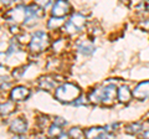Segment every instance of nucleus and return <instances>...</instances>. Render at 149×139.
<instances>
[{"label":"nucleus","mask_w":149,"mask_h":139,"mask_svg":"<svg viewBox=\"0 0 149 139\" xmlns=\"http://www.w3.org/2000/svg\"><path fill=\"white\" fill-rule=\"evenodd\" d=\"M58 139H71V137H70L68 134H66V133H62L61 136L58 137Z\"/></svg>","instance_id":"c85d7f7f"},{"label":"nucleus","mask_w":149,"mask_h":139,"mask_svg":"<svg viewBox=\"0 0 149 139\" xmlns=\"http://www.w3.org/2000/svg\"><path fill=\"white\" fill-rule=\"evenodd\" d=\"M142 139H149V131H144V132H143Z\"/></svg>","instance_id":"cd10ccee"},{"label":"nucleus","mask_w":149,"mask_h":139,"mask_svg":"<svg viewBox=\"0 0 149 139\" xmlns=\"http://www.w3.org/2000/svg\"><path fill=\"white\" fill-rule=\"evenodd\" d=\"M97 139H114V137L113 136H112V134L111 133H103V134H102V136H100L98 138H97Z\"/></svg>","instance_id":"a878e982"},{"label":"nucleus","mask_w":149,"mask_h":139,"mask_svg":"<svg viewBox=\"0 0 149 139\" xmlns=\"http://www.w3.org/2000/svg\"><path fill=\"white\" fill-rule=\"evenodd\" d=\"M16 111V104L15 102L13 101H8L5 103H1V115H9L11 114L13 112H15Z\"/></svg>","instance_id":"4468645a"},{"label":"nucleus","mask_w":149,"mask_h":139,"mask_svg":"<svg viewBox=\"0 0 149 139\" xmlns=\"http://www.w3.org/2000/svg\"><path fill=\"white\" fill-rule=\"evenodd\" d=\"M133 97L138 101H144L149 97V81L141 82L132 92Z\"/></svg>","instance_id":"0eeeda50"},{"label":"nucleus","mask_w":149,"mask_h":139,"mask_svg":"<svg viewBox=\"0 0 149 139\" xmlns=\"http://www.w3.org/2000/svg\"><path fill=\"white\" fill-rule=\"evenodd\" d=\"M68 21L71 22L73 26H76L78 30H82L83 27L86 26V24H87L85 15H83V14H81V13H74V14H72Z\"/></svg>","instance_id":"9b49d317"},{"label":"nucleus","mask_w":149,"mask_h":139,"mask_svg":"<svg viewBox=\"0 0 149 139\" xmlns=\"http://www.w3.org/2000/svg\"><path fill=\"white\" fill-rule=\"evenodd\" d=\"M65 24H66V22H65L63 17H55V16H52L47 22V27L49 29H58V27H61L62 25L65 26Z\"/></svg>","instance_id":"2eb2a0df"},{"label":"nucleus","mask_w":149,"mask_h":139,"mask_svg":"<svg viewBox=\"0 0 149 139\" xmlns=\"http://www.w3.org/2000/svg\"><path fill=\"white\" fill-rule=\"evenodd\" d=\"M10 30H11V32H13V34H15V35H17V34H20V27H19L17 25H15V26H10Z\"/></svg>","instance_id":"bb28decb"},{"label":"nucleus","mask_w":149,"mask_h":139,"mask_svg":"<svg viewBox=\"0 0 149 139\" xmlns=\"http://www.w3.org/2000/svg\"><path fill=\"white\" fill-rule=\"evenodd\" d=\"M49 139H55V138H49Z\"/></svg>","instance_id":"7c9ffc66"},{"label":"nucleus","mask_w":149,"mask_h":139,"mask_svg":"<svg viewBox=\"0 0 149 139\" xmlns=\"http://www.w3.org/2000/svg\"><path fill=\"white\" fill-rule=\"evenodd\" d=\"M134 9H136V11L146 13L147 10H149V3H138L134 5Z\"/></svg>","instance_id":"412c9836"},{"label":"nucleus","mask_w":149,"mask_h":139,"mask_svg":"<svg viewBox=\"0 0 149 139\" xmlns=\"http://www.w3.org/2000/svg\"><path fill=\"white\" fill-rule=\"evenodd\" d=\"M62 134V131H61V127L56 126V124H52L50 128H49V136L51 138L54 137H60Z\"/></svg>","instance_id":"6ab92c4d"},{"label":"nucleus","mask_w":149,"mask_h":139,"mask_svg":"<svg viewBox=\"0 0 149 139\" xmlns=\"http://www.w3.org/2000/svg\"><path fill=\"white\" fill-rule=\"evenodd\" d=\"M132 97H133V93L129 91L128 86H120L118 88V99L122 103H128Z\"/></svg>","instance_id":"f8f14e48"},{"label":"nucleus","mask_w":149,"mask_h":139,"mask_svg":"<svg viewBox=\"0 0 149 139\" xmlns=\"http://www.w3.org/2000/svg\"><path fill=\"white\" fill-rule=\"evenodd\" d=\"M68 136L71 137V139H87L86 138V133L83 131H81L78 127H74V128L70 129Z\"/></svg>","instance_id":"dca6fc26"},{"label":"nucleus","mask_w":149,"mask_h":139,"mask_svg":"<svg viewBox=\"0 0 149 139\" xmlns=\"http://www.w3.org/2000/svg\"><path fill=\"white\" fill-rule=\"evenodd\" d=\"M71 10V5L68 1H63V0H58L52 5V15L55 17H63L67 15Z\"/></svg>","instance_id":"39448f33"},{"label":"nucleus","mask_w":149,"mask_h":139,"mask_svg":"<svg viewBox=\"0 0 149 139\" xmlns=\"http://www.w3.org/2000/svg\"><path fill=\"white\" fill-rule=\"evenodd\" d=\"M37 139H39V138H37Z\"/></svg>","instance_id":"2f4dec72"},{"label":"nucleus","mask_w":149,"mask_h":139,"mask_svg":"<svg viewBox=\"0 0 149 139\" xmlns=\"http://www.w3.org/2000/svg\"><path fill=\"white\" fill-rule=\"evenodd\" d=\"M86 101H87V99L85 98V97H82V96H81V97H78V98L74 101L72 104H73V106H83V104H87V102H86Z\"/></svg>","instance_id":"393cba45"},{"label":"nucleus","mask_w":149,"mask_h":139,"mask_svg":"<svg viewBox=\"0 0 149 139\" xmlns=\"http://www.w3.org/2000/svg\"><path fill=\"white\" fill-rule=\"evenodd\" d=\"M63 30L66 31L68 35H74V34H76V32L80 31V30H78L76 26H73V25H72L70 21H67L66 24H65V26H63Z\"/></svg>","instance_id":"aec40b11"},{"label":"nucleus","mask_w":149,"mask_h":139,"mask_svg":"<svg viewBox=\"0 0 149 139\" xmlns=\"http://www.w3.org/2000/svg\"><path fill=\"white\" fill-rule=\"evenodd\" d=\"M57 83L58 81L55 80V77H51V76H44L39 80V87L41 90H45V91H52L54 88L56 90L57 88Z\"/></svg>","instance_id":"6e6552de"},{"label":"nucleus","mask_w":149,"mask_h":139,"mask_svg":"<svg viewBox=\"0 0 149 139\" xmlns=\"http://www.w3.org/2000/svg\"><path fill=\"white\" fill-rule=\"evenodd\" d=\"M118 97V90L114 85H107L101 88H95L90 92L88 99L95 104H103L109 107L114 103L116 98Z\"/></svg>","instance_id":"f257e3e1"},{"label":"nucleus","mask_w":149,"mask_h":139,"mask_svg":"<svg viewBox=\"0 0 149 139\" xmlns=\"http://www.w3.org/2000/svg\"><path fill=\"white\" fill-rule=\"evenodd\" d=\"M50 45V39L49 35L45 31H36L32 38L30 40V51L34 54H40L44 50L47 49V46Z\"/></svg>","instance_id":"7ed1b4c3"},{"label":"nucleus","mask_w":149,"mask_h":139,"mask_svg":"<svg viewBox=\"0 0 149 139\" xmlns=\"http://www.w3.org/2000/svg\"><path fill=\"white\" fill-rule=\"evenodd\" d=\"M66 120H65L63 118L61 117H55V120H54V124H56V126H58V127H63V126H66Z\"/></svg>","instance_id":"5701e85b"},{"label":"nucleus","mask_w":149,"mask_h":139,"mask_svg":"<svg viewBox=\"0 0 149 139\" xmlns=\"http://www.w3.org/2000/svg\"><path fill=\"white\" fill-rule=\"evenodd\" d=\"M85 133H86V138L87 139H97L100 136H102L103 133H106V128H103V127H93V128L87 129Z\"/></svg>","instance_id":"ddd939ff"},{"label":"nucleus","mask_w":149,"mask_h":139,"mask_svg":"<svg viewBox=\"0 0 149 139\" xmlns=\"http://www.w3.org/2000/svg\"><path fill=\"white\" fill-rule=\"evenodd\" d=\"M44 16V9L40 8L37 4H30L25 6V25H32L37 17Z\"/></svg>","instance_id":"20e7f679"},{"label":"nucleus","mask_w":149,"mask_h":139,"mask_svg":"<svg viewBox=\"0 0 149 139\" xmlns=\"http://www.w3.org/2000/svg\"><path fill=\"white\" fill-rule=\"evenodd\" d=\"M78 97H81V91L72 83H62L55 90V98L62 103H73Z\"/></svg>","instance_id":"f03ea898"},{"label":"nucleus","mask_w":149,"mask_h":139,"mask_svg":"<svg viewBox=\"0 0 149 139\" xmlns=\"http://www.w3.org/2000/svg\"><path fill=\"white\" fill-rule=\"evenodd\" d=\"M30 96V91L24 86L14 87L10 92V99L13 102H22Z\"/></svg>","instance_id":"423d86ee"},{"label":"nucleus","mask_w":149,"mask_h":139,"mask_svg":"<svg viewBox=\"0 0 149 139\" xmlns=\"http://www.w3.org/2000/svg\"><path fill=\"white\" fill-rule=\"evenodd\" d=\"M19 50H20V44H19V41L16 39H13L11 42H10V46H9V49H8L6 55L10 56V55H13L14 52H17Z\"/></svg>","instance_id":"a211bd4d"},{"label":"nucleus","mask_w":149,"mask_h":139,"mask_svg":"<svg viewBox=\"0 0 149 139\" xmlns=\"http://www.w3.org/2000/svg\"><path fill=\"white\" fill-rule=\"evenodd\" d=\"M26 68H27V66H22V67L15 68V70H14V72H13V76L15 77V78L22 76V73H24V70H26Z\"/></svg>","instance_id":"4be33fe9"},{"label":"nucleus","mask_w":149,"mask_h":139,"mask_svg":"<svg viewBox=\"0 0 149 139\" xmlns=\"http://www.w3.org/2000/svg\"><path fill=\"white\" fill-rule=\"evenodd\" d=\"M139 27L144 31H149V19H146V20H142L139 22Z\"/></svg>","instance_id":"b1692460"},{"label":"nucleus","mask_w":149,"mask_h":139,"mask_svg":"<svg viewBox=\"0 0 149 139\" xmlns=\"http://www.w3.org/2000/svg\"><path fill=\"white\" fill-rule=\"evenodd\" d=\"M142 131V124L141 123H130L129 126L125 127V132L130 134H137Z\"/></svg>","instance_id":"f3484780"},{"label":"nucleus","mask_w":149,"mask_h":139,"mask_svg":"<svg viewBox=\"0 0 149 139\" xmlns=\"http://www.w3.org/2000/svg\"><path fill=\"white\" fill-rule=\"evenodd\" d=\"M13 139H26V138H25V137L21 134V136H15V137H14Z\"/></svg>","instance_id":"c756f323"},{"label":"nucleus","mask_w":149,"mask_h":139,"mask_svg":"<svg viewBox=\"0 0 149 139\" xmlns=\"http://www.w3.org/2000/svg\"><path fill=\"white\" fill-rule=\"evenodd\" d=\"M10 131L13 133H15L16 136H21V134H24L27 131V123L24 119L16 118V119H14L10 124Z\"/></svg>","instance_id":"1a4fd4ad"},{"label":"nucleus","mask_w":149,"mask_h":139,"mask_svg":"<svg viewBox=\"0 0 149 139\" xmlns=\"http://www.w3.org/2000/svg\"><path fill=\"white\" fill-rule=\"evenodd\" d=\"M77 50L80 51L81 54L86 55H92L93 51H95V46H93L92 41H85V40H78L77 41Z\"/></svg>","instance_id":"9d476101"}]
</instances>
